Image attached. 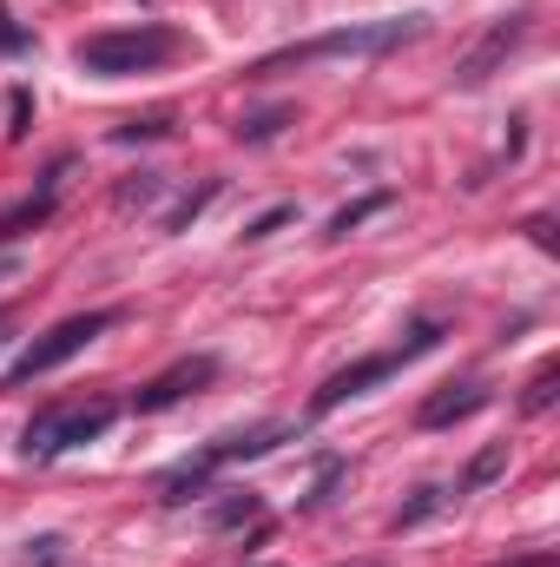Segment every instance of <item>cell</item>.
Listing matches in <instances>:
<instances>
[{
	"label": "cell",
	"instance_id": "cell-1",
	"mask_svg": "<svg viewBox=\"0 0 560 567\" xmlns=\"http://www.w3.org/2000/svg\"><path fill=\"white\" fill-rule=\"evenodd\" d=\"M428 33V13H396V20H363V27H330L317 40H297L283 53H265L251 73L271 80V73H290V66H310V60H376V53H396Z\"/></svg>",
	"mask_w": 560,
	"mask_h": 567
},
{
	"label": "cell",
	"instance_id": "cell-2",
	"mask_svg": "<svg viewBox=\"0 0 560 567\" xmlns=\"http://www.w3.org/2000/svg\"><path fill=\"white\" fill-rule=\"evenodd\" d=\"M178 53V33L172 27H113V33H86L73 47L80 73L93 80H126V73H152Z\"/></svg>",
	"mask_w": 560,
	"mask_h": 567
},
{
	"label": "cell",
	"instance_id": "cell-3",
	"mask_svg": "<svg viewBox=\"0 0 560 567\" xmlns=\"http://www.w3.org/2000/svg\"><path fill=\"white\" fill-rule=\"evenodd\" d=\"M435 343H442V323H416V330H409V337H403L396 350H376V357H363V363L336 370V377H330V383H323V390L310 396V410H317V416H330V410H343L350 396H370L376 383H390V377H396L403 363H416V357H428Z\"/></svg>",
	"mask_w": 560,
	"mask_h": 567
},
{
	"label": "cell",
	"instance_id": "cell-4",
	"mask_svg": "<svg viewBox=\"0 0 560 567\" xmlns=\"http://www.w3.org/2000/svg\"><path fill=\"white\" fill-rule=\"evenodd\" d=\"M120 416V403H53V410H33V423L20 429V455L27 462H53L80 442H100Z\"/></svg>",
	"mask_w": 560,
	"mask_h": 567
},
{
	"label": "cell",
	"instance_id": "cell-5",
	"mask_svg": "<svg viewBox=\"0 0 560 567\" xmlns=\"http://www.w3.org/2000/svg\"><path fill=\"white\" fill-rule=\"evenodd\" d=\"M120 323V310H80V317H66V323H53L46 337H33L13 363H7V390H20V383H33V377H46V370H60V363H73L86 343H100L106 330Z\"/></svg>",
	"mask_w": 560,
	"mask_h": 567
},
{
	"label": "cell",
	"instance_id": "cell-6",
	"mask_svg": "<svg viewBox=\"0 0 560 567\" xmlns=\"http://www.w3.org/2000/svg\"><path fill=\"white\" fill-rule=\"evenodd\" d=\"M205 383H218V357H178V363H172V370H158L145 390H133V410H139V416H158V410H172V403L198 396Z\"/></svg>",
	"mask_w": 560,
	"mask_h": 567
},
{
	"label": "cell",
	"instance_id": "cell-7",
	"mask_svg": "<svg viewBox=\"0 0 560 567\" xmlns=\"http://www.w3.org/2000/svg\"><path fill=\"white\" fill-rule=\"evenodd\" d=\"M66 172H73V158H53V165H46V178H40L27 198H13V205L0 212V245H13V238L40 231V225L60 212V185H66Z\"/></svg>",
	"mask_w": 560,
	"mask_h": 567
},
{
	"label": "cell",
	"instance_id": "cell-8",
	"mask_svg": "<svg viewBox=\"0 0 560 567\" xmlns=\"http://www.w3.org/2000/svg\"><path fill=\"white\" fill-rule=\"evenodd\" d=\"M521 40H528V13H501V20L488 27V40H481V47L455 66V86H462V93H468V86H481V80H488V73H495L515 47H521Z\"/></svg>",
	"mask_w": 560,
	"mask_h": 567
},
{
	"label": "cell",
	"instance_id": "cell-9",
	"mask_svg": "<svg viewBox=\"0 0 560 567\" xmlns=\"http://www.w3.org/2000/svg\"><path fill=\"white\" fill-rule=\"evenodd\" d=\"M475 410H488V383H448V390H435V396L416 410V423L422 429H448V423H468Z\"/></svg>",
	"mask_w": 560,
	"mask_h": 567
},
{
	"label": "cell",
	"instance_id": "cell-10",
	"mask_svg": "<svg viewBox=\"0 0 560 567\" xmlns=\"http://www.w3.org/2000/svg\"><path fill=\"white\" fill-rule=\"evenodd\" d=\"M278 442H290V429L283 423H258V429H238V435H218V442L205 449V462H211V468H225V462H251V455H271Z\"/></svg>",
	"mask_w": 560,
	"mask_h": 567
},
{
	"label": "cell",
	"instance_id": "cell-11",
	"mask_svg": "<svg viewBox=\"0 0 560 567\" xmlns=\"http://www.w3.org/2000/svg\"><path fill=\"white\" fill-rule=\"evenodd\" d=\"M211 475H218V468H211L205 455H198V462H178V468H172V475L158 482V495H165L172 508H185V502H198V495L211 488Z\"/></svg>",
	"mask_w": 560,
	"mask_h": 567
},
{
	"label": "cell",
	"instance_id": "cell-12",
	"mask_svg": "<svg viewBox=\"0 0 560 567\" xmlns=\"http://www.w3.org/2000/svg\"><path fill=\"white\" fill-rule=\"evenodd\" d=\"M258 515H265V502H258L251 488H231L225 502H211V508H205V522H211L218 535H225V528H245V522H258Z\"/></svg>",
	"mask_w": 560,
	"mask_h": 567
},
{
	"label": "cell",
	"instance_id": "cell-13",
	"mask_svg": "<svg viewBox=\"0 0 560 567\" xmlns=\"http://www.w3.org/2000/svg\"><path fill=\"white\" fill-rule=\"evenodd\" d=\"M501 468H508V442H488V449H481V455H475V462L462 468V482H455V495H475V488H488V482H495Z\"/></svg>",
	"mask_w": 560,
	"mask_h": 567
},
{
	"label": "cell",
	"instance_id": "cell-14",
	"mask_svg": "<svg viewBox=\"0 0 560 567\" xmlns=\"http://www.w3.org/2000/svg\"><path fill=\"white\" fill-rule=\"evenodd\" d=\"M390 205H396V192H370V198H356V205H343V212L330 218V238H350L356 225H370V218H376V212H390Z\"/></svg>",
	"mask_w": 560,
	"mask_h": 567
},
{
	"label": "cell",
	"instance_id": "cell-15",
	"mask_svg": "<svg viewBox=\"0 0 560 567\" xmlns=\"http://www.w3.org/2000/svg\"><path fill=\"white\" fill-rule=\"evenodd\" d=\"M218 192H225V178H205L198 192H185V198H178V205L165 212V231H191V218H198V212H205V205H211Z\"/></svg>",
	"mask_w": 560,
	"mask_h": 567
},
{
	"label": "cell",
	"instance_id": "cell-16",
	"mask_svg": "<svg viewBox=\"0 0 560 567\" xmlns=\"http://www.w3.org/2000/svg\"><path fill=\"white\" fill-rule=\"evenodd\" d=\"M554 396H560V363H541V370L528 377V390H521V410H528V416H541Z\"/></svg>",
	"mask_w": 560,
	"mask_h": 567
},
{
	"label": "cell",
	"instance_id": "cell-17",
	"mask_svg": "<svg viewBox=\"0 0 560 567\" xmlns=\"http://www.w3.org/2000/svg\"><path fill=\"white\" fill-rule=\"evenodd\" d=\"M290 120H297L290 106H271V113H251V120H238V140H245V145H265L271 133H283Z\"/></svg>",
	"mask_w": 560,
	"mask_h": 567
},
{
	"label": "cell",
	"instance_id": "cell-18",
	"mask_svg": "<svg viewBox=\"0 0 560 567\" xmlns=\"http://www.w3.org/2000/svg\"><path fill=\"white\" fill-rule=\"evenodd\" d=\"M158 192H165V178H158V172H139V178H126V185H120V212H145Z\"/></svg>",
	"mask_w": 560,
	"mask_h": 567
},
{
	"label": "cell",
	"instance_id": "cell-19",
	"mask_svg": "<svg viewBox=\"0 0 560 567\" xmlns=\"http://www.w3.org/2000/svg\"><path fill=\"white\" fill-rule=\"evenodd\" d=\"M66 561V542L60 535H33L27 548H20V567H60Z\"/></svg>",
	"mask_w": 560,
	"mask_h": 567
},
{
	"label": "cell",
	"instance_id": "cell-20",
	"mask_svg": "<svg viewBox=\"0 0 560 567\" xmlns=\"http://www.w3.org/2000/svg\"><path fill=\"white\" fill-rule=\"evenodd\" d=\"M27 126H33V93L13 86V93H7V140H27Z\"/></svg>",
	"mask_w": 560,
	"mask_h": 567
},
{
	"label": "cell",
	"instance_id": "cell-21",
	"mask_svg": "<svg viewBox=\"0 0 560 567\" xmlns=\"http://www.w3.org/2000/svg\"><path fill=\"white\" fill-rule=\"evenodd\" d=\"M165 133H172V113H152V120H126L113 140H120V145H139V140H165Z\"/></svg>",
	"mask_w": 560,
	"mask_h": 567
},
{
	"label": "cell",
	"instance_id": "cell-22",
	"mask_svg": "<svg viewBox=\"0 0 560 567\" xmlns=\"http://www.w3.org/2000/svg\"><path fill=\"white\" fill-rule=\"evenodd\" d=\"M290 218H297V205H271L265 218H251V225H245V245H258V238H271V231H283Z\"/></svg>",
	"mask_w": 560,
	"mask_h": 567
},
{
	"label": "cell",
	"instance_id": "cell-23",
	"mask_svg": "<svg viewBox=\"0 0 560 567\" xmlns=\"http://www.w3.org/2000/svg\"><path fill=\"white\" fill-rule=\"evenodd\" d=\"M442 502H448V495H442V488H422L416 502H409V508H403V515H396V535H403V528H416V522H428V515H435V508H442Z\"/></svg>",
	"mask_w": 560,
	"mask_h": 567
},
{
	"label": "cell",
	"instance_id": "cell-24",
	"mask_svg": "<svg viewBox=\"0 0 560 567\" xmlns=\"http://www.w3.org/2000/svg\"><path fill=\"white\" fill-rule=\"evenodd\" d=\"M528 238H535L541 251H554V218H528Z\"/></svg>",
	"mask_w": 560,
	"mask_h": 567
},
{
	"label": "cell",
	"instance_id": "cell-25",
	"mask_svg": "<svg viewBox=\"0 0 560 567\" xmlns=\"http://www.w3.org/2000/svg\"><path fill=\"white\" fill-rule=\"evenodd\" d=\"M20 47H27V27H7L0 20V53H20Z\"/></svg>",
	"mask_w": 560,
	"mask_h": 567
},
{
	"label": "cell",
	"instance_id": "cell-26",
	"mask_svg": "<svg viewBox=\"0 0 560 567\" xmlns=\"http://www.w3.org/2000/svg\"><path fill=\"white\" fill-rule=\"evenodd\" d=\"M515 567H554V555H535V561H515Z\"/></svg>",
	"mask_w": 560,
	"mask_h": 567
},
{
	"label": "cell",
	"instance_id": "cell-27",
	"mask_svg": "<svg viewBox=\"0 0 560 567\" xmlns=\"http://www.w3.org/2000/svg\"><path fill=\"white\" fill-rule=\"evenodd\" d=\"M0 278H13V258H0Z\"/></svg>",
	"mask_w": 560,
	"mask_h": 567
},
{
	"label": "cell",
	"instance_id": "cell-28",
	"mask_svg": "<svg viewBox=\"0 0 560 567\" xmlns=\"http://www.w3.org/2000/svg\"><path fill=\"white\" fill-rule=\"evenodd\" d=\"M0 343H7V323H0Z\"/></svg>",
	"mask_w": 560,
	"mask_h": 567
}]
</instances>
